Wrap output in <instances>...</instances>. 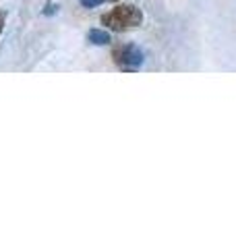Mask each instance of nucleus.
<instances>
[{
  "mask_svg": "<svg viewBox=\"0 0 236 249\" xmlns=\"http://www.w3.org/2000/svg\"><path fill=\"white\" fill-rule=\"evenodd\" d=\"M141 21H143V13L133 4H120V6H116L112 13L101 15V23L112 31H124L129 27H139Z\"/></svg>",
  "mask_w": 236,
  "mask_h": 249,
  "instance_id": "obj_1",
  "label": "nucleus"
},
{
  "mask_svg": "<svg viewBox=\"0 0 236 249\" xmlns=\"http://www.w3.org/2000/svg\"><path fill=\"white\" fill-rule=\"evenodd\" d=\"M112 56H114L116 65H120L122 69H129V71L137 69L141 62H143V52H141L137 46H133V44H120V46H116L114 52H112Z\"/></svg>",
  "mask_w": 236,
  "mask_h": 249,
  "instance_id": "obj_2",
  "label": "nucleus"
},
{
  "mask_svg": "<svg viewBox=\"0 0 236 249\" xmlns=\"http://www.w3.org/2000/svg\"><path fill=\"white\" fill-rule=\"evenodd\" d=\"M87 40L91 44H98V46H106L112 42V37H110L108 31H101V29H91L89 34H87Z\"/></svg>",
  "mask_w": 236,
  "mask_h": 249,
  "instance_id": "obj_3",
  "label": "nucleus"
},
{
  "mask_svg": "<svg viewBox=\"0 0 236 249\" xmlns=\"http://www.w3.org/2000/svg\"><path fill=\"white\" fill-rule=\"evenodd\" d=\"M101 2H104V0H81V4L85 6V9H93V6H98Z\"/></svg>",
  "mask_w": 236,
  "mask_h": 249,
  "instance_id": "obj_4",
  "label": "nucleus"
},
{
  "mask_svg": "<svg viewBox=\"0 0 236 249\" xmlns=\"http://www.w3.org/2000/svg\"><path fill=\"white\" fill-rule=\"evenodd\" d=\"M54 11H56V6H54V4H48V9H46L44 13H46V15H52Z\"/></svg>",
  "mask_w": 236,
  "mask_h": 249,
  "instance_id": "obj_5",
  "label": "nucleus"
},
{
  "mask_svg": "<svg viewBox=\"0 0 236 249\" xmlns=\"http://www.w3.org/2000/svg\"><path fill=\"white\" fill-rule=\"evenodd\" d=\"M0 31H2V19H0Z\"/></svg>",
  "mask_w": 236,
  "mask_h": 249,
  "instance_id": "obj_6",
  "label": "nucleus"
},
{
  "mask_svg": "<svg viewBox=\"0 0 236 249\" xmlns=\"http://www.w3.org/2000/svg\"><path fill=\"white\" fill-rule=\"evenodd\" d=\"M112 2H116V0H112Z\"/></svg>",
  "mask_w": 236,
  "mask_h": 249,
  "instance_id": "obj_7",
  "label": "nucleus"
}]
</instances>
